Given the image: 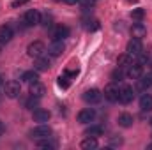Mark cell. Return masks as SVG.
<instances>
[{
  "label": "cell",
  "mask_w": 152,
  "mask_h": 150,
  "mask_svg": "<svg viewBox=\"0 0 152 150\" xmlns=\"http://www.w3.org/2000/svg\"><path fill=\"white\" fill-rule=\"evenodd\" d=\"M133 97H134V90H133V87H129V85H122V87H118V103H122V104H129V103L133 101Z\"/></svg>",
  "instance_id": "6da1fadb"
},
{
  "label": "cell",
  "mask_w": 152,
  "mask_h": 150,
  "mask_svg": "<svg viewBox=\"0 0 152 150\" xmlns=\"http://www.w3.org/2000/svg\"><path fill=\"white\" fill-rule=\"evenodd\" d=\"M126 51H127V55H131V57H138L142 51H143V46H142V39L138 37H133L129 42H127V46H126Z\"/></svg>",
  "instance_id": "7a4b0ae2"
},
{
  "label": "cell",
  "mask_w": 152,
  "mask_h": 150,
  "mask_svg": "<svg viewBox=\"0 0 152 150\" xmlns=\"http://www.w3.org/2000/svg\"><path fill=\"white\" fill-rule=\"evenodd\" d=\"M4 92H5V95L9 97V99H14V97H18L20 94H21V87H20V83L18 81H7L5 85H4Z\"/></svg>",
  "instance_id": "3957f363"
},
{
  "label": "cell",
  "mask_w": 152,
  "mask_h": 150,
  "mask_svg": "<svg viewBox=\"0 0 152 150\" xmlns=\"http://www.w3.org/2000/svg\"><path fill=\"white\" fill-rule=\"evenodd\" d=\"M23 21H25L27 27L39 25V23H41V12H39L37 9H30V11H27L25 16H23Z\"/></svg>",
  "instance_id": "277c9868"
},
{
  "label": "cell",
  "mask_w": 152,
  "mask_h": 150,
  "mask_svg": "<svg viewBox=\"0 0 152 150\" xmlns=\"http://www.w3.org/2000/svg\"><path fill=\"white\" fill-rule=\"evenodd\" d=\"M44 51H46V46H44V42H41V41L30 42L28 48H27V53H28L30 57H36V58H37V57H42Z\"/></svg>",
  "instance_id": "5b68a950"
},
{
  "label": "cell",
  "mask_w": 152,
  "mask_h": 150,
  "mask_svg": "<svg viewBox=\"0 0 152 150\" xmlns=\"http://www.w3.org/2000/svg\"><path fill=\"white\" fill-rule=\"evenodd\" d=\"M30 134H32V138H36V140H42V138H50V136H51V129H50L48 125L41 124V125H37V127H34V129L30 131Z\"/></svg>",
  "instance_id": "8992f818"
},
{
  "label": "cell",
  "mask_w": 152,
  "mask_h": 150,
  "mask_svg": "<svg viewBox=\"0 0 152 150\" xmlns=\"http://www.w3.org/2000/svg\"><path fill=\"white\" fill-rule=\"evenodd\" d=\"M101 97H103V94H101L97 88H90V90H87V92L83 94V101L88 103V104H97V103L101 101Z\"/></svg>",
  "instance_id": "52a82bcc"
},
{
  "label": "cell",
  "mask_w": 152,
  "mask_h": 150,
  "mask_svg": "<svg viewBox=\"0 0 152 150\" xmlns=\"http://www.w3.org/2000/svg\"><path fill=\"white\" fill-rule=\"evenodd\" d=\"M69 34H71V30H69L67 27H64V25H57V27L51 30L53 41H64L66 37H69Z\"/></svg>",
  "instance_id": "ba28073f"
},
{
  "label": "cell",
  "mask_w": 152,
  "mask_h": 150,
  "mask_svg": "<svg viewBox=\"0 0 152 150\" xmlns=\"http://www.w3.org/2000/svg\"><path fill=\"white\" fill-rule=\"evenodd\" d=\"M94 118H96V111L92 108H85V110H81V111L78 113V122L80 124H88Z\"/></svg>",
  "instance_id": "9c48e42d"
},
{
  "label": "cell",
  "mask_w": 152,
  "mask_h": 150,
  "mask_svg": "<svg viewBox=\"0 0 152 150\" xmlns=\"http://www.w3.org/2000/svg\"><path fill=\"white\" fill-rule=\"evenodd\" d=\"M64 50H66L64 41H51V44L48 46V53H50L51 57H58V55H62Z\"/></svg>",
  "instance_id": "30bf717a"
},
{
  "label": "cell",
  "mask_w": 152,
  "mask_h": 150,
  "mask_svg": "<svg viewBox=\"0 0 152 150\" xmlns=\"http://www.w3.org/2000/svg\"><path fill=\"white\" fill-rule=\"evenodd\" d=\"M12 36H14V32H12L11 25H2L0 27V44H7L12 39Z\"/></svg>",
  "instance_id": "8fae6325"
},
{
  "label": "cell",
  "mask_w": 152,
  "mask_h": 150,
  "mask_svg": "<svg viewBox=\"0 0 152 150\" xmlns=\"http://www.w3.org/2000/svg\"><path fill=\"white\" fill-rule=\"evenodd\" d=\"M104 99L110 101V103H117V101H118V87L108 85V87L104 88Z\"/></svg>",
  "instance_id": "7c38bea8"
},
{
  "label": "cell",
  "mask_w": 152,
  "mask_h": 150,
  "mask_svg": "<svg viewBox=\"0 0 152 150\" xmlns=\"http://www.w3.org/2000/svg\"><path fill=\"white\" fill-rule=\"evenodd\" d=\"M81 27H83L85 30H88V32H94V30H97V28H99V21H97L96 18L87 16V18H83V20H81Z\"/></svg>",
  "instance_id": "4fadbf2b"
},
{
  "label": "cell",
  "mask_w": 152,
  "mask_h": 150,
  "mask_svg": "<svg viewBox=\"0 0 152 150\" xmlns=\"http://www.w3.org/2000/svg\"><path fill=\"white\" fill-rule=\"evenodd\" d=\"M145 34H147V27L143 25V23H134L133 27H131V36L133 37H138V39H142V37H145Z\"/></svg>",
  "instance_id": "5bb4252c"
},
{
  "label": "cell",
  "mask_w": 152,
  "mask_h": 150,
  "mask_svg": "<svg viewBox=\"0 0 152 150\" xmlns=\"http://www.w3.org/2000/svg\"><path fill=\"white\" fill-rule=\"evenodd\" d=\"M142 67H143V66H140V64H136V62H134V64H131V66L127 67L126 74L129 76L131 79H138V78L142 76Z\"/></svg>",
  "instance_id": "9a60e30c"
},
{
  "label": "cell",
  "mask_w": 152,
  "mask_h": 150,
  "mask_svg": "<svg viewBox=\"0 0 152 150\" xmlns=\"http://www.w3.org/2000/svg\"><path fill=\"white\" fill-rule=\"evenodd\" d=\"M36 71L37 73H42V71H48L50 69V58H46V57H37V60H36Z\"/></svg>",
  "instance_id": "2e32d148"
},
{
  "label": "cell",
  "mask_w": 152,
  "mask_h": 150,
  "mask_svg": "<svg viewBox=\"0 0 152 150\" xmlns=\"http://www.w3.org/2000/svg\"><path fill=\"white\" fill-rule=\"evenodd\" d=\"M140 108H142V111H152V95L151 94H143L140 97Z\"/></svg>",
  "instance_id": "e0dca14e"
},
{
  "label": "cell",
  "mask_w": 152,
  "mask_h": 150,
  "mask_svg": "<svg viewBox=\"0 0 152 150\" xmlns=\"http://www.w3.org/2000/svg\"><path fill=\"white\" fill-rule=\"evenodd\" d=\"M50 111L48 110H36L34 111V120L36 122H39V124H44V122H48L50 120Z\"/></svg>",
  "instance_id": "ac0fdd59"
},
{
  "label": "cell",
  "mask_w": 152,
  "mask_h": 150,
  "mask_svg": "<svg viewBox=\"0 0 152 150\" xmlns=\"http://www.w3.org/2000/svg\"><path fill=\"white\" fill-rule=\"evenodd\" d=\"M37 79H39L37 71H25V73L21 74V81H25V83H28V85L36 83Z\"/></svg>",
  "instance_id": "d6986e66"
},
{
  "label": "cell",
  "mask_w": 152,
  "mask_h": 150,
  "mask_svg": "<svg viewBox=\"0 0 152 150\" xmlns=\"http://www.w3.org/2000/svg\"><path fill=\"white\" fill-rule=\"evenodd\" d=\"M44 92H46V88H44V85H42V83L36 81V83H32V85H30V94H32V95H36V97H42V95H44Z\"/></svg>",
  "instance_id": "ffe728a7"
},
{
  "label": "cell",
  "mask_w": 152,
  "mask_h": 150,
  "mask_svg": "<svg viewBox=\"0 0 152 150\" xmlns=\"http://www.w3.org/2000/svg\"><path fill=\"white\" fill-rule=\"evenodd\" d=\"M151 87H152V74L138 78V88L140 90H145V88H151Z\"/></svg>",
  "instance_id": "44dd1931"
},
{
  "label": "cell",
  "mask_w": 152,
  "mask_h": 150,
  "mask_svg": "<svg viewBox=\"0 0 152 150\" xmlns=\"http://www.w3.org/2000/svg\"><path fill=\"white\" fill-rule=\"evenodd\" d=\"M131 64H133V57L127 55V53H124V55H120V57L117 58V66H118V67H129Z\"/></svg>",
  "instance_id": "7402d4cb"
},
{
  "label": "cell",
  "mask_w": 152,
  "mask_h": 150,
  "mask_svg": "<svg viewBox=\"0 0 152 150\" xmlns=\"http://www.w3.org/2000/svg\"><path fill=\"white\" fill-rule=\"evenodd\" d=\"M118 125H120V127H131V125H133V117H131L129 113L118 115Z\"/></svg>",
  "instance_id": "603a6c76"
},
{
  "label": "cell",
  "mask_w": 152,
  "mask_h": 150,
  "mask_svg": "<svg viewBox=\"0 0 152 150\" xmlns=\"http://www.w3.org/2000/svg\"><path fill=\"white\" fill-rule=\"evenodd\" d=\"M81 149H85V150L97 149V140H96L94 136H88L87 140H83V141H81Z\"/></svg>",
  "instance_id": "cb8c5ba5"
},
{
  "label": "cell",
  "mask_w": 152,
  "mask_h": 150,
  "mask_svg": "<svg viewBox=\"0 0 152 150\" xmlns=\"http://www.w3.org/2000/svg\"><path fill=\"white\" fill-rule=\"evenodd\" d=\"M85 134H87V136H94V138H97V136L103 134V127H101V125H90V127L85 131Z\"/></svg>",
  "instance_id": "d4e9b609"
},
{
  "label": "cell",
  "mask_w": 152,
  "mask_h": 150,
  "mask_svg": "<svg viewBox=\"0 0 152 150\" xmlns=\"http://www.w3.org/2000/svg\"><path fill=\"white\" fill-rule=\"evenodd\" d=\"M131 18H133L134 21H142V20L145 18V11H143L142 7H138V9H133V12H131Z\"/></svg>",
  "instance_id": "484cf974"
},
{
  "label": "cell",
  "mask_w": 152,
  "mask_h": 150,
  "mask_svg": "<svg viewBox=\"0 0 152 150\" xmlns=\"http://www.w3.org/2000/svg\"><path fill=\"white\" fill-rule=\"evenodd\" d=\"M124 76H126L124 67H117L113 73H112V79H113V81H122V79H124Z\"/></svg>",
  "instance_id": "4316f807"
},
{
  "label": "cell",
  "mask_w": 152,
  "mask_h": 150,
  "mask_svg": "<svg viewBox=\"0 0 152 150\" xmlns=\"http://www.w3.org/2000/svg\"><path fill=\"white\" fill-rule=\"evenodd\" d=\"M37 103H39V97H36V95H32V94H30V97L25 101V108H28V110H34V108L37 106Z\"/></svg>",
  "instance_id": "83f0119b"
},
{
  "label": "cell",
  "mask_w": 152,
  "mask_h": 150,
  "mask_svg": "<svg viewBox=\"0 0 152 150\" xmlns=\"http://www.w3.org/2000/svg\"><path fill=\"white\" fill-rule=\"evenodd\" d=\"M37 147H41V149H53L55 145H53L51 141H48V138H42V140L37 143Z\"/></svg>",
  "instance_id": "f1b7e54d"
},
{
  "label": "cell",
  "mask_w": 152,
  "mask_h": 150,
  "mask_svg": "<svg viewBox=\"0 0 152 150\" xmlns=\"http://www.w3.org/2000/svg\"><path fill=\"white\" fill-rule=\"evenodd\" d=\"M58 87H60V88H69V79H67L66 74L58 78Z\"/></svg>",
  "instance_id": "f546056e"
},
{
  "label": "cell",
  "mask_w": 152,
  "mask_h": 150,
  "mask_svg": "<svg viewBox=\"0 0 152 150\" xmlns=\"http://www.w3.org/2000/svg\"><path fill=\"white\" fill-rule=\"evenodd\" d=\"M64 74L67 76V78H75V76H78V69H66Z\"/></svg>",
  "instance_id": "4dcf8cb0"
},
{
  "label": "cell",
  "mask_w": 152,
  "mask_h": 150,
  "mask_svg": "<svg viewBox=\"0 0 152 150\" xmlns=\"http://www.w3.org/2000/svg\"><path fill=\"white\" fill-rule=\"evenodd\" d=\"M64 4H67V5H75V4H78L80 0H62Z\"/></svg>",
  "instance_id": "1f68e13d"
},
{
  "label": "cell",
  "mask_w": 152,
  "mask_h": 150,
  "mask_svg": "<svg viewBox=\"0 0 152 150\" xmlns=\"http://www.w3.org/2000/svg\"><path fill=\"white\" fill-rule=\"evenodd\" d=\"M2 133H4V124L0 122V136H2Z\"/></svg>",
  "instance_id": "d6a6232c"
},
{
  "label": "cell",
  "mask_w": 152,
  "mask_h": 150,
  "mask_svg": "<svg viewBox=\"0 0 152 150\" xmlns=\"http://www.w3.org/2000/svg\"><path fill=\"white\" fill-rule=\"evenodd\" d=\"M2 85H4V79H2V76H0V87H2Z\"/></svg>",
  "instance_id": "836d02e7"
},
{
  "label": "cell",
  "mask_w": 152,
  "mask_h": 150,
  "mask_svg": "<svg viewBox=\"0 0 152 150\" xmlns=\"http://www.w3.org/2000/svg\"><path fill=\"white\" fill-rule=\"evenodd\" d=\"M151 125H152V118H151Z\"/></svg>",
  "instance_id": "e575fe53"
},
{
  "label": "cell",
  "mask_w": 152,
  "mask_h": 150,
  "mask_svg": "<svg viewBox=\"0 0 152 150\" xmlns=\"http://www.w3.org/2000/svg\"><path fill=\"white\" fill-rule=\"evenodd\" d=\"M0 51H2V48H0Z\"/></svg>",
  "instance_id": "d590c367"
}]
</instances>
